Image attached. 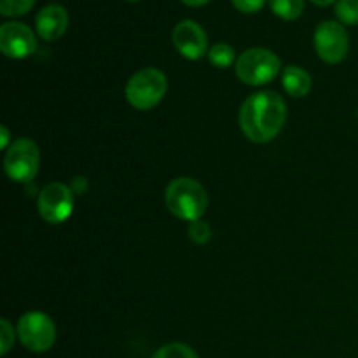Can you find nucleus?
<instances>
[{
    "instance_id": "obj_9",
    "label": "nucleus",
    "mask_w": 358,
    "mask_h": 358,
    "mask_svg": "<svg viewBox=\"0 0 358 358\" xmlns=\"http://www.w3.org/2000/svg\"><path fill=\"white\" fill-rule=\"evenodd\" d=\"M37 49V37L30 27L20 21H7L0 27V51L13 59L31 56Z\"/></svg>"
},
{
    "instance_id": "obj_2",
    "label": "nucleus",
    "mask_w": 358,
    "mask_h": 358,
    "mask_svg": "<svg viewBox=\"0 0 358 358\" xmlns=\"http://www.w3.org/2000/svg\"><path fill=\"white\" fill-rule=\"evenodd\" d=\"M164 201L175 217L187 222L199 220L208 208V194L205 187L198 180L189 177L171 180L164 192Z\"/></svg>"
},
{
    "instance_id": "obj_4",
    "label": "nucleus",
    "mask_w": 358,
    "mask_h": 358,
    "mask_svg": "<svg viewBox=\"0 0 358 358\" xmlns=\"http://www.w3.org/2000/svg\"><path fill=\"white\" fill-rule=\"evenodd\" d=\"M168 80L161 70H138L126 84V98L138 110H149L156 107L166 94Z\"/></svg>"
},
{
    "instance_id": "obj_20",
    "label": "nucleus",
    "mask_w": 358,
    "mask_h": 358,
    "mask_svg": "<svg viewBox=\"0 0 358 358\" xmlns=\"http://www.w3.org/2000/svg\"><path fill=\"white\" fill-rule=\"evenodd\" d=\"M266 0H233V6L245 14L259 13L264 6Z\"/></svg>"
},
{
    "instance_id": "obj_7",
    "label": "nucleus",
    "mask_w": 358,
    "mask_h": 358,
    "mask_svg": "<svg viewBox=\"0 0 358 358\" xmlns=\"http://www.w3.org/2000/svg\"><path fill=\"white\" fill-rule=\"evenodd\" d=\"M315 49L325 63L343 62L348 55L350 38L345 27L338 21H324L315 31Z\"/></svg>"
},
{
    "instance_id": "obj_1",
    "label": "nucleus",
    "mask_w": 358,
    "mask_h": 358,
    "mask_svg": "<svg viewBox=\"0 0 358 358\" xmlns=\"http://www.w3.org/2000/svg\"><path fill=\"white\" fill-rule=\"evenodd\" d=\"M285 119V101L275 91L252 94L241 105L240 126L252 142L264 143L275 138L282 131Z\"/></svg>"
},
{
    "instance_id": "obj_11",
    "label": "nucleus",
    "mask_w": 358,
    "mask_h": 358,
    "mask_svg": "<svg viewBox=\"0 0 358 358\" xmlns=\"http://www.w3.org/2000/svg\"><path fill=\"white\" fill-rule=\"evenodd\" d=\"M35 24L38 37L48 42L58 41L69 28V13L62 6H45L38 10Z\"/></svg>"
},
{
    "instance_id": "obj_6",
    "label": "nucleus",
    "mask_w": 358,
    "mask_h": 358,
    "mask_svg": "<svg viewBox=\"0 0 358 358\" xmlns=\"http://www.w3.org/2000/svg\"><path fill=\"white\" fill-rule=\"evenodd\" d=\"M17 336L24 348L35 353H44L55 345L56 325L45 313L30 311L17 322Z\"/></svg>"
},
{
    "instance_id": "obj_10",
    "label": "nucleus",
    "mask_w": 358,
    "mask_h": 358,
    "mask_svg": "<svg viewBox=\"0 0 358 358\" xmlns=\"http://www.w3.org/2000/svg\"><path fill=\"white\" fill-rule=\"evenodd\" d=\"M173 44L177 51L187 59H199L208 51V37L196 21H180L173 28Z\"/></svg>"
},
{
    "instance_id": "obj_3",
    "label": "nucleus",
    "mask_w": 358,
    "mask_h": 358,
    "mask_svg": "<svg viewBox=\"0 0 358 358\" xmlns=\"http://www.w3.org/2000/svg\"><path fill=\"white\" fill-rule=\"evenodd\" d=\"M282 69V62L273 51L252 48L241 52L236 62V76L248 86H262L275 79Z\"/></svg>"
},
{
    "instance_id": "obj_24",
    "label": "nucleus",
    "mask_w": 358,
    "mask_h": 358,
    "mask_svg": "<svg viewBox=\"0 0 358 358\" xmlns=\"http://www.w3.org/2000/svg\"><path fill=\"white\" fill-rule=\"evenodd\" d=\"M128 2H136V0H128Z\"/></svg>"
},
{
    "instance_id": "obj_5",
    "label": "nucleus",
    "mask_w": 358,
    "mask_h": 358,
    "mask_svg": "<svg viewBox=\"0 0 358 358\" xmlns=\"http://www.w3.org/2000/svg\"><path fill=\"white\" fill-rule=\"evenodd\" d=\"M41 164V152L37 143L30 138H20L7 149L3 170L7 177L20 184H27L35 178Z\"/></svg>"
},
{
    "instance_id": "obj_15",
    "label": "nucleus",
    "mask_w": 358,
    "mask_h": 358,
    "mask_svg": "<svg viewBox=\"0 0 358 358\" xmlns=\"http://www.w3.org/2000/svg\"><path fill=\"white\" fill-rule=\"evenodd\" d=\"M336 16L345 24H358V0H338Z\"/></svg>"
},
{
    "instance_id": "obj_13",
    "label": "nucleus",
    "mask_w": 358,
    "mask_h": 358,
    "mask_svg": "<svg viewBox=\"0 0 358 358\" xmlns=\"http://www.w3.org/2000/svg\"><path fill=\"white\" fill-rule=\"evenodd\" d=\"M273 13L285 21L297 20L304 10V0H269Z\"/></svg>"
},
{
    "instance_id": "obj_16",
    "label": "nucleus",
    "mask_w": 358,
    "mask_h": 358,
    "mask_svg": "<svg viewBox=\"0 0 358 358\" xmlns=\"http://www.w3.org/2000/svg\"><path fill=\"white\" fill-rule=\"evenodd\" d=\"M35 0H0V14L6 17L23 16L34 7Z\"/></svg>"
},
{
    "instance_id": "obj_19",
    "label": "nucleus",
    "mask_w": 358,
    "mask_h": 358,
    "mask_svg": "<svg viewBox=\"0 0 358 358\" xmlns=\"http://www.w3.org/2000/svg\"><path fill=\"white\" fill-rule=\"evenodd\" d=\"M14 345V329L10 327L9 322L6 320V318H2L0 320V353L2 355H7L9 353V350L13 348Z\"/></svg>"
},
{
    "instance_id": "obj_18",
    "label": "nucleus",
    "mask_w": 358,
    "mask_h": 358,
    "mask_svg": "<svg viewBox=\"0 0 358 358\" xmlns=\"http://www.w3.org/2000/svg\"><path fill=\"white\" fill-rule=\"evenodd\" d=\"M189 236H191L192 241L203 245L210 240L212 236V229L206 222H201V220H196V222H191V227H189Z\"/></svg>"
},
{
    "instance_id": "obj_8",
    "label": "nucleus",
    "mask_w": 358,
    "mask_h": 358,
    "mask_svg": "<svg viewBox=\"0 0 358 358\" xmlns=\"http://www.w3.org/2000/svg\"><path fill=\"white\" fill-rule=\"evenodd\" d=\"M37 208L42 219L49 224H62L72 215L73 196L65 184L45 185L37 199Z\"/></svg>"
},
{
    "instance_id": "obj_14",
    "label": "nucleus",
    "mask_w": 358,
    "mask_h": 358,
    "mask_svg": "<svg viewBox=\"0 0 358 358\" xmlns=\"http://www.w3.org/2000/svg\"><path fill=\"white\" fill-rule=\"evenodd\" d=\"M208 59L212 65L217 66V69H227V66H231L236 62V52H234V49L231 48L229 44L219 42V44L210 48Z\"/></svg>"
},
{
    "instance_id": "obj_22",
    "label": "nucleus",
    "mask_w": 358,
    "mask_h": 358,
    "mask_svg": "<svg viewBox=\"0 0 358 358\" xmlns=\"http://www.w3.org/2000/svg\"><path fill=\"white\" fill-rule=\"evenodd\" d=\"M182 2H184L185 6L199 7V6H205V3H206V2H210V0H182Z\"/></svg>"
},
{
    "instance_id": "obj_17",
    "label": "nucleus",
    "mask_w": 358,
    "mask_h": 358,
    "mask_svg": "<svg viewBox=\"0 0 358 358\" xmlns=\"http://www.w3.org/2000/svg\"><path fill=\"white\" fill-rule=\"evenodd\" d=\"M152 358H198V355H196L194 350L189 348L187 345H182V343H170V345H164L163 348L157 350Z\"/></svg>"
},
{
    "instance_id": "obj_23",
    "label": "nucleus",
    "mask_w": 358,
    "mask_h": 358,
    "mask_svg": "<svg viewBox=\"0 0 358 358\" xmlns=\"http://www.w3.org/2000/svg\"><path fill=\"white\" fill-rule=\"evenodd\" d=\"M311 2H313L315 6H322V7H325V6H331V3H334L336 0H311Z\"/></svg>"
},
{
    "instance_id": "obj_21",
    "label": "nucleus",
    "mask_w": 358,
    "mask_h": 358,
    "mask_svg": "<svg viewBox=\"0 0 358 358\" xmlns=\"http://www.w3.org/2000/svg\"><path fill=\"white\" fill-rule=\"evenodd\" d=\"M0 133H2V140H0V147L7 149V143H9V131H7L6 126H0Z\"/></svg>"
},
{
    "instance_id": "obj_12",
    "label": "nucleus",
    "mask_w": 358,
    "mask_h": 358,
    "mask_svg": "<svg viewBox=\"0 0 358 358\" xmlns=\"http://www.w3.org/2000/svg\"><path fill=\"white\" fill-rule=\"evenodd\" d=\"M282 83L287 93L294 98L306 96L311 90V76L301 66H287L282 73Z\"/></svg>"
}]
</instances>
